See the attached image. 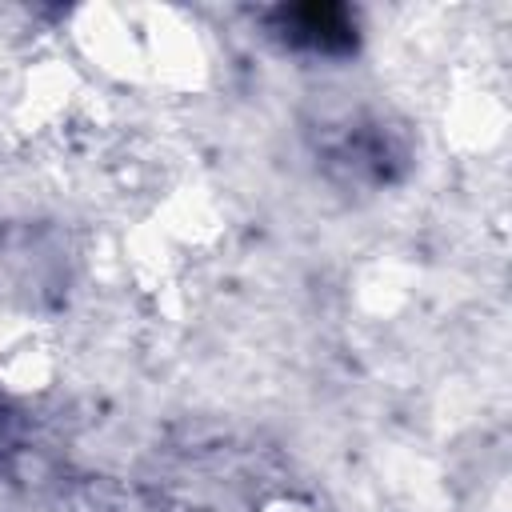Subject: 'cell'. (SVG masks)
Returning a JSON list of instances; mask_svg holds the SVG:
<instances>
[{
  "mask_svg": "<svg viewBox=\"0 0 512 512\" xmlns=\"http://www.w3.org/2000/svg\"><path fill=\"white\" fill-rule=\"evenodd\" d=\"M260 512H316L308 500H296V496H280V500H268Z\"/></svg>",
  "mask_w": 512,
  "mask_h": 512,
  "instance_id": "obj_3",
  "label": "cell"
},
{
  "mask_svg": "<svg viewBox=\"0 0 512 512\" xmlns=\"http://www.w3.org/2000/svg\"><path fill=\"white\" fill-rule=\"evenodd\" d=\"M56 376V340L28 312L0 308V388L16 396L44 392Z\"/></svg>",
  "mask_w": 512,
  "mask_h": 512,
  "instance_id": "obj_2",
  "label": "cell"
},
{
  "mask_svg": "<svg viewBox=\"0 0 512 512\" xmlns=\"http://www.w3.org/2000/svg\"><path fill=\"white\" fill-rule=\"evenodd\" d=\"M224 212L200 188H176L156 204L124 240L132 280L152 296H180V284L196 276L224 240Z\"/></svg>",
  "mask_w": 512,
  "mask_h": 512,
  "instance_id": "obj_1",
  "label": "cell"
}]
</instances>
